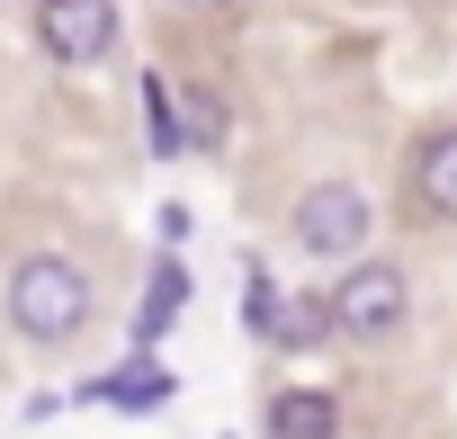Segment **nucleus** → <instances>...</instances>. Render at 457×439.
<instances>
[{
    "label": "nucleus",
    "instance_id": "obj_1",
    "mask_svg": "<svg viewBox=\"0 0 457 439\" xmlns=\"http://www.w3.org/2000/svg\"><path fill=\"white\" fill-rule=\"evenodd\" d=\"M0 305H10V332L19 341H37V350H72L81 332H90V269L72 261V252H28L19 269H10V287H0Z\"/></svg>",
    "mask_w": 457,
    "mask_h": 439
},
{
    "label": "nucleus",
    "instance_id": "obj_9",
    "mask_svg": "<svg viewBox=\"0 0 457 439\" xmlns=\"http://www.w3.org/2000/svg\"><path fill=\"white\" fill-rule=\"evenodd\" d=\"M179 305H188V269H179V261H162V269H153V287H144V314H135V341H162V332L179 323Z\"/></svg>",
    "mask_w": 457,
    "mask_h": 439
},
{
    "label": "nucleus",
    "instance_id": "obj_10",
    "mask_svg": "<svg viewBox=\"0 0 457 439\" xmlns=\"http://www.w3.org/2000/svg\"><path fill=\"white\" fill-rule=\"evenodd\" d=\"M314 341H332V305H323V296H278L270 350H314Z\"/></svg>",
    "mask_w": 457,
    "mask_h": 439
},
{
    "label": "nucleus",
    "instance_id": "obj_12",
    "mask_svg": "<svg viewBox=\"0 0 457 439\" xmlns=\"http://www.w3.org/2000/svg\"><path fill=\"white\" fill-rule=\"evenodd\" d=\"M179 10H234V0H179Z\"/></svg>",
    "mask_w": 457,
    "mask_h": 439
},
{
    "label": "nucleus",
    "instance_id": "obj_5",
    "mask_svg": "<svg viewBox=\"0 0 457 439\" xmlns=\"http://www.w3.org/2000/svg\"><path fill=\"white\" fill-rule=\"evenodd\" d=\"M412 206L430 215V225H457V126L412 144Z\"/></svg>",
    "mask_w": 457,
    "mask_h": 439
},
{
    "label": "nucleus",
    "instance_id": "obj_3",
    "mask_svg": "<svg viewBox=\"0 0 457 439\" xmlns=\"http://www.w3.org/2000/svg\"><path fill=\"white\" fill-rule=\"evenodd\" d=\"M287 234H296L305 261H341V252H359V243L377 234V206H368L359 179H314V188L296 197V215H287Z\"/></svg>",
    "mask_w": 457,
    "mask_h": 439
},
{
    "label": "nucleus",
    "instance_id": "obj_4",
    "mask_svg": "<svg viewBox=\"0 0 457 439\" xmlns=\"http://www.w3.org/2000/svg\"><path fill=\"white\" fill-rule=\"evenodd\" d=\"M37 46H46L63 72L99 63V54L117 46V0H37Z\"/></svg>",
    "mask_w": 457,
    "mask_h": 439
},
{
    "label": "nucleus",
    "instance_id": "obj_8",
    "mask_svg": "<svg viewBox=\"0 0 457 439\" xmlns=\"http://www.w3.org/2000/svg\"><path fill=\"white\" fill-rule=\"evenodd\" d=\"M170 126H179V153H197V162L224 153V99H215L206 81H188V90L170 81Z\"/></svg>",
    "mask_w": 457,
    "mask_h": 439
},
{
    "label": "nucleus",
    "instance_id": "obj_7",
    "mask_svg": "<svg viewBox=\"0 0 457 439\" xmlns=\"http://www.w3.org/2000/svg\"><path fill=\"white\" fill-rule=\"evenodd\" d=\"M170 394H179V377H170L153 350H135V359H117V368L99 377V403H108V412H162Z\"/></svg>",
    "mask_w": 457,
    "mask_h": 439
},
{
    "label": "nucleus",
    "instance_id": "obj_11",
    "mask_svg": "<svg viewBox=\"0 0 457 439\" xmlns=\"http://www.w3.org/2000/svg\"><path fill=\"white\" fill-rule=\"evenodd\" d=\"M270 323H278V287H270V269L252 261V269H243V332L270 341Z\"/></svg>",
    "mask_w": 457,
    "mask_h": 439
},
{
    "label": "nucleus",
    "instance_id": "obj_2",
    "mask_svg": "<svg viewBox=\"0 0 457 439\" xmlns=\"http://www.w3.org/2000/svg\"><path fill=\"white\" fill-rule=\"evenodd\" d=\"M323 305H332V332H341V341H395L403 314H412V278H403L395 261H350Z\"/></svg>",
    "mask_w": 457,
    "mask_h": 439
},
{
    "label": "nucleus",
    "instance_id": "obj_6",
    "mask_svg": "<svg viewBox=\"0 0 457 439\" xmlns=\"http://www.w3.org/2000/svg\"><path fill=\"white\" fill-rule=\"evenodd\" d=\"M261 430H270V439H341V403H332L323 385H278V394L261 403Z\"/></svg>",
    "mask_w": 457,
    "mask_h": 439
}]
</instances>
